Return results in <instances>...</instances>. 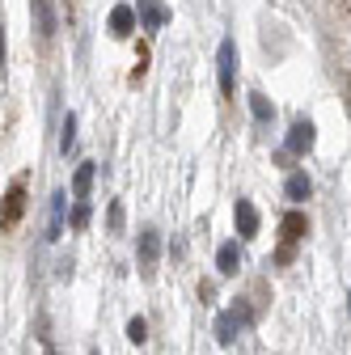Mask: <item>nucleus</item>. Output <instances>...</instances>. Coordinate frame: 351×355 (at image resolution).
Segmentation results:
<instances>
[{
  "instance_id": "obj_16",
  "label": "nucleus",
  "mask_w": 351,
  "mask_h": 355,
  "mask_svg": "<svg viewBox=\"0 0 351 355\" xmlns=\"http://www.w3.org/2000/svg\"><path fill=\"white\" fill-rule=\"evenodd\" d=\"M68 225H72L76 233H80L85 225H89V203H85V199H76V203H72V216H68Z\"/></svg>"
},
{
  "instance_id": "obj_9",
  "label": "nucleus",
  "mask_w": 351,
  "mask_h": 355,
  "mask_svg": "<svg viewBox=\"0 0 351 355\" xmlns=\"http://www.w3.org/2000/svg\"><path fill=\"white\" fill-rule=\"evenodd\" d=\"M106 26H110V34H114V38H127L131 30H136V9H131V5H114Z\"/></svg>"
},
{
  "instance_id": "obj_2",
  "label": "nucleus",
  "mask_w": 351,
  "mask_h": 355,
  "mask_svg": "<svg viewBox=\"0 0 351 355\" xmlns=\"http://www.w3.org/2000/svg\"><path fill=\"white\" fill-rule=\"evenodd\" d=\"M216 76H221V94H233V80H237V42L225 38L221 51H216Z\"/></svg>"
},
{
  "instance_id": "obj_4",
  "label": "nucleus",
  "mask_w": 351,
  "mask_h": 355,
  "mask_svg": "<svg viewBox=\"0 0 351 355\" xmlns=\"http://www.w3.org/2000/svg\"><path fill=\"white\" fill-rule=\"evenodd\" d=\"M22 207H26V182L17 178V182L9 187V195H5V207H0V229H13L22 220Z\"/></svg>"
},
{
  "instance_id": "obj_19",
  "label": "nucleus",
  "mask_w": 351,
  "mask_h": 355,
  "mask_svg": "<svg viewBox=\"0 0 351 355\" xmlns=\"http://www.w3.org/2000/svg\"><path fill=\"white\" fill-rule=\"evenodd\" d=\"M106 229H110V233H123V203H119V199L106 207Z\"/></svg>"
},
{
  "instance_id": "obj_22",
  "label": "nucleus",
  "mask_w": 351,
  "mask_h": 355,
  "mask_svg": "<svg viewBox=\"0 0 351 355\" xmlns=\"http://www.w3.org/2000/svg\"><path fill=\"white\" fill-rule=\"evenodd\" d=\"M42 355H55V347H47V351H42Z\"/></svg>"
},
{
  "instance_id": "obj_21",
  "label": "nucleus",
  "mask_w": 351,
  "mask_h": 355,
  "mask_svg": "<svg viewBox=\"0 0 351 355\" xmlns=\"http://www.w3.org/2000/svg\"><path fill=\"white\" fill-rule=\"evenodd\" d=\"M0 72H5V21H0Z\"/></svg>"
},
{
  "instance_id": "obj_3",
  "label": "nucleus",
  "mask_w": 351,
  "mask_h": 355,
  "mask_svg": "<svg viewBox=\"0 0 351 355\" xmlns=\"http://www.w3.org/2000/svg\"><path fill=\"white\" fill-rule=\"evenodd\" d=\"M314 144H318V127H314L309 119H296V123L288 127L284 148H288V153H296V157H305V153H314Z\"/></svg>"
},
{
  "instance_id": "obj_20",
  "label": "nucleus",
  "mask_w": 351,
  "mask_h": 355,
  "mask_svg": "<svg viewBox=\"0 0 351 355\" xmlns=\"http://www.w3.org/2000/svg\"><path fill=\"white\" fill-rule=\"evenodd\" d=\"M284 262H292V245H280L275 250V266H284Z\"/></svg>"
},
{
  "instance_id": "obj_5",
  "label": "nucleus",
  "mask_w": 351,
  "mask_h": 355,
  "mask_svg": "<svg viewBox=\"0 0 351 355\" xmlns=\"http://www.w3.org/2000/svg\"><path fill=\"white\" fill-rule=\"evenodd\" d=\"M233 220H237V237H241V241L258 237V207H254L250 199H237V203H233Z\"/></svg>"
},
{
  "instance_id": "obj_24",
  "label": "nucleus",
  "mask_w": 351,
  "mask_h": 355,
  "mask_svg": "<svg viewBox=\"0 0 351 355\" xmlns=\"http://www.w3.org/2000/svg\"><path fill=\"white\" fill-rule=\"evenodd\" d=\"M94 355H98V351H94Z\"/></svg>"
},
{
  "instance_id": "obj_10",
  "label": "nucleus",
  "mask_w": 351,
  "mask_h": 355,
  "mask_svg": "<svg viewBox=\"0 0 351 355\" xmlns=\"http://www.w3.org/2000/svg\"><path fill=\"white\" fill-rule=\"evenodd\" d=\"M237 266H241V245L237 241H225L221 250H216V271L229 279V275H237Z\"/></svg>"
},
{
  "instance_id": "obj_8",
  "label": "nucleus",
  "mask_w": 351,
  "mask_h": 355,
  "mask_svg": "<svg viewBox=\"0 0 351 355\" xmlns=\"http://www.w3.org/2000/svg\"><path fill=\"white\" fill-rule=\"evenodd\" d=\"M136 13H140V26H144V30H161L165 17H169L161 0H136Z\"/></svg>"
},
{
  "instance_id": "obj_18",
  "label": "nucleus",
  "mask_w": 351,
  "mask_h": 355,
  "mask_svg": "<svg viewBox=\"0 0 351 355\" xmlns=\"http://www.w3.org/2000/svg\"><path fill=\"white\" fill-rule=\"evenodd\" d=\"M144 338H148V326H144V318H131V322H127V343H136V347H140Z\"/></svg>"
},
{
  "instance_id": "obj_15",
  "label": "nucleus",
  "mask_w": 351,
  "mask_h": 355,
  "mask_svg": "<svg viewBox=\"0 0 351 355\" xmlns=\"http://www.w3.org/2000/svg\"><path fill=\"white\" fill-rule=\"evenodd\" d=\"M250 110H254V119H258V123H271V119H275V106L262 98V94H250Z\"/></svg>"
},
{
  "instance_id": "obj_23",
  "label": "nucleus",
  "mask_w": 351,
  "mask_h": 355,
  "mask_svg": "<svg viewBox=\"0 0 351 355\" xmlns=\"http://www.w3.org/2000/svg\"><path fill=\"white\" fill-rule=\"evenodd\" d=\"M347 309H351V296H347Z\"/></svg>"
},
{
  "instance_id": "obj_1",
  "label": "nucleus",
  "mask_w": 351,
  "mask_h": 355,
  "mask_svg": "<svg viewBox=\"0 0 351 355\" xmlns=\"http://www.w3.org/2000/svg\"><path fill=\"white\" fill-rule=\"evenodd\" d=\"M250 322H254V313H250L246 304H233V309H225V313L216 318V343H221V347H233V343H237V334H241Z\"/></svg>"
},
{
  "instance_id": "obj_6",
  "label": "nucleus",
  "mask_w": 351,
  "mask_h": 355,
  "mask_svg": "<svg viewBox=\"0 0 351 355\" xmlns=\"http://www.w3.org/2000/svg\"><path fill=\"white\" fill-rule=\"evenodd\" d=\"M136 250H140V266H144V275H153V266H157V258H161V233H157V229H140Z\"/></svg>"
},
{
  "instance_id": "obj_11",
  "label": "nucleus",
  "mask_w": 351,
  "mask_h": 355,
  "mask_svg": "<svg viewBox=\"0 0 351 355\" xmlns=\"http://www.w3.org/2000/svg\"><path fill=\"white\" fill-rule=\"evenodd\" d=\"M280 229H284V245H292V241H300L305 233H309V220H305V211H288Z\"/></svg>"
},
{
  "instance_id": "obj_17",
  "label": "nucleus",
  "mask_w": 351,
  "mask_h": 355,
  "mask_svg": "<svg viewBox=\"0 0 351 355\" xmlns=\"http://www.w3.org/2000/svg\"><path fill=\"white\" fill-rule=\"evenodd\" d=\"M72 144H76V114L68 110V114H64V131H60V148L68 153Z\"/></svg>"
},
{
  "instance_id": "obj_14",
  "label": "nucleus",
  "mask_w": 351,
  "mask_h": 355,
  "mask_svg": "<svg viewBox=\"0 0 351 355\" xmlns=\"http://www.w3.org/2000/svg\"><path fill=\"white\" fill-rule=\"evenodd\" d=\"M34 17H38V34L42 38H55V13H51V0H34Z\"/></svg>"
},
{
  "instance_id": "obj_7",
  "label": "nucleus",
  "mask_w": 351,
  "mask_h": 355,
  "mask_svg": "<svg viewBox=\"0 0 351 355\" xmlns=\"http://www.w3.org/2000/svg\"><path fill=\"white\" fill-rule=\"evenodd\" d=\"M64 216H68V191H55V195H51V225H47V241H60V237H64Z\"/></svg>"
},
{
  "instance_id": "obj_12",
  "label": "nucleus",
  "mask_w": 351,
  "mask_h": 355,
  "mask_svg": "<svg viewBox=\"0 0 351 355\" xmlns=\"http://www.w3.org/2000/svg\"><path fill=\"white\" fill-rule=\"evenodd\" d=\"M284 195H288L292 203H305V199L314 195V182H309L305 173H288V182H284Z\"/></svg>"
},
{
  "instance_id": "obj_13",
  "label": "nucleus",
  "mask_w": 351,
  "mask_h": 355,
  "mask_svg": "<svg viewBox=\"0 0 351 355\" xmlns=\"http://www.w3.org/2000/svg\"><path fill=\"white\" fill-rule=\"evenodd\" d=\"M89 187H94V161H85L72 173V199H89Z\"/></svg>"
}]
</instances>
